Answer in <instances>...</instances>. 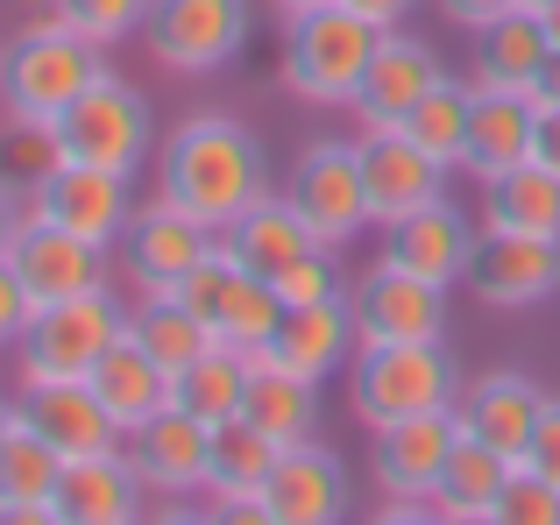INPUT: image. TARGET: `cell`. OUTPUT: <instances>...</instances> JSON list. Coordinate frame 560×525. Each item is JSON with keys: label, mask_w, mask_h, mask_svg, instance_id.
Returning <instances> with one entry per match:
<instances>
[{"label": "cell", "mask_w": 560, "mask_h": 525, "mask_svg": "<svg viewBox=\"0 0 560 525\" xmlns=\"http://www.w3.org/2000/svg\"><path fill=\"white\" fill-rule=\"evenodd\" d=\"M156 192L228 235L256 199H270V150L234 114H191L156 150Z\"/></svg>", "instance_id": "6da1fadb"}, {"label": "cell", "mask_w": 560, "mask_h": 525, "mask_svg": "<svg viewBox=\"0 0 560 525\" xmlns=\"http://www.w3.org/2000/svg\"><path fill=\"white\" fill-rule=\"evenodd\" d=\"M100 71H107V50H100L93 36H79V28L50 8V14H36V22L8 43V65H0V107H8V121L57 128V114H65Z\"/></svg>", "instance_id": "7a4b0ae2"}, {"label": "cell", "mask_w": 560, "mask_h": 525, "mask_svg": "<svg viewBox=\"0 0 560 525\" xmlns=\"http://www.w3.org/2000/svg\"><path fill=\"white\" fill-rule=\"evenodd\" d=\"M454 405H462V370L440 341H376L355 348V362H348V412L370 433L397 427V419L454 412Z\"/></svg>", "instance_id": "3957f363"}, {"label": "cell", "mask_w": 560, "mask_h": 525, "mask_svg": "<svg viewBox=\"0 0 560 525\" xmlns=\"http://www.w3.org/2000/svg\"><path fill=\"white\" fill-rule=\"evenodd\" d=\"M376 43H383L376 22H362L355 8L327 0V8L284 22V65H277V79H284V93H299L305 107H355Z\"/></svg>", "instance_id": "277c9868"}, {"label": "cell", "mask_w": 560, "mask_h": 525, "mask_svg": "<svg viewBox=\"0 0 560 525\" xmlns=\"http://www.w3.org/2000/svg\"><path fill=\"white\" fill-rule=\"evenodd\" d=\"M121 334H128V313L107 284L79 291V299H57V305H36L28 334L14 341V376H22V390L28 384H85Z\"/></svg>", "instance_id": "5b68a950"}, {"label": "cell", "mask_w": 560, "mask_h": 525, "mask_svg": "<svg viewBox=\"0 0 560 525\" xmlns=\"http://www.w3.org/2000/svg\"><path fill=\"white\" fill-rule=\"evenodd\" d=\"M57 156L65 164H100V171H121L136 178L156 150V114H150V93L128 85L121 71H100L65 114H57Z\"/></svg>", "instance_id": "8992f818"}, {"label": "cell", "mask_w": 560, "mask_h": 525, "mask_svg": "<svg viewBox=\"0 0 560 525\" xmlns=\"http://www.w3.org/2000/svg\"><path fill=\"white\" fill-rule=\"evenodd\" d=\"M256 36V8L248 0H150V22L142 43L164 71L178 79H206V71H228L234 57Z\"/></svg>", "instance_id": "52a82bcc"}, {"label": "cell", "mask_w": 560, "mask_h": 525, "mask_svg": "<svg viewBox=\"0 0 560 525\" xmlns=\"http://www.w3.org/2000/svg\"><path fill=\"white\" fill-rule=\"evenodd\" d=\"M284 199L313 221V235L327 242V249H348V242L362 235V228H376L370 213V185H362V136H319L305 142V156L291 164V185Z\"/></svg>", "instance_id": "ba28073f"}, {"label": "cell", "mask_w": 560, "mask_h": 525, "mask_svg": "<svg viewBox=\"0 0 560 525\" xmlns=\"http://www.w3.org/2000/svg\"><path fill=\"white\" fill-rule=\"evenodd\" d=\"M454 441H462V419H454V412L397 419V427L370 433V476H376L383 518H411V512H425V504H433L440 476H447Z\"/></svg>", "instance_id": "9c48e42d"}, {"label": "cell", "mask_w": 560, "mask_h": 525, "mask_svg": "<svg viewBox=\"0 0 560 525\" xmlns=\"http://www.w3.org/2000/svg\"><path fill=\"white\" fill-rule=\"evenodd\" d=\"M136 178H121V171H100V164H57L50 178H36L22 192L28 221H50L65 228V235H85L100 242V249H121L128 221H136V192H128Z\"/></svg>", "instance_id": "30bf717a"}, {"label": "cell", "mask_w": 560, "mask_h": 525, "mask_svg": "<svg viewBox=\"0 0 560 525\" xmlns=\"http://www.w3.org/2000/svg\"><path fill=\"white\" fill-rule=\"evenodd\" d=\"M468 291L490 313H533L560 291V235H511V228H482L476 256H468Z\"/></svg>", "instance_id": "8fae6325"}, {"label": "cell", "mask_w": 560, "mask_h": 525, "mask_svg": "<svg viewBox=\"0 0 560 525\" xmlns=\"http://www.w3.org/2000/svg\"><path fill=\"white\" fill-rule=\"evenodd\" d=\"M348 305H355L362 348H376V341H440V334H447V284L411 277L383 256L348 284Z\"/></svg>", "instance_id": "7c38bea8"}, {"label": "cell", "mask_w": 560, "mask_h": 525, "mask_svg": "<svg viewBox=\"0 0 560 525\" xmlns=\"http://www.w3.org/2000/svg\"><path fill=\"white\" fill-rule=\"evenodd\" d=\"M213 249H220V228H206L199 213H185L178 199H164V192H156L150 207H136V221H128V235H121L128 277H136L142 291H178Z\"/></svg>", "instance_id": "4fadbf2b"}, {"label": "cell", "mask_w": 560, "mask_h": 525, "mask_svg": "<svg viewBox=\"0 0 560 525\" xmlns=\"http://www.w3.org/2000/svg\"><path fill=\"white\" fill-rule=\"evenodd\" d=\"M128 455H136V469H142V483H150V498L191 504V498H206V469H213V427L171 398L164 412L150 419V427L128 433Z\"/></svg>", "instance_id": "5bb4252c"}, {"label": "cell", "mask_w": 560, "mask_h": 525, "mask_svg": "<svg viewBox=\"0 0 560 525\" xmlns=\"http://www.w3.org/2000/svg\"><path fill=\"white\" fill-rule=\"evenodd\" d=\"M476 235H482L476 213H462L454 199H433V207L376 228V256L411 270V277H433V284H462L468 256H476Z\"/></svg>", "instance_id": "9a60e30c"}, {"label": "cell", "mask_w": 560, "mask_h": 525, "mask_svg": "<svg viewBox=\"0 0 560 525\" xmlns=\"http://www.w3.org/2000/svg\"><path fill=\"white\" fill-rule=\"evenodd\" d=\"M284 455V441L256 427V419H228L213 427V469H206V512L213 518H242V525H270V469Z\"/></svg>", "instance_id": "2e32d148"}, {"label": "cell", "mask_w": 560, "mask_h": 525, "mask_svg": "<svg viewBox=\"0 0 560 525\" xmlns=\"http://www.w3.org/2000/svg\"><path fill=\"white\" fill-rule=\"evenodd\" d=\"M440 79H447V65H440L433 43L405 36V28H383V43L370 57V79H362V93H355V128H362V136H376V128H405V114L419 107Z\"/></svg>", "instance_id": "e0dca14e"}, {"label": "cell", "mask_w": 560, "mask_h": 525, "mask_svg": "<svg viewBox=\"0 0 560 525\" xmlns=\"http://www.w3.org/2000/svg\"><path fill=\"white\" fill-rule=\"evenodd\" d=\"M362 185H370L376 228H390V221H405V213L447 199V164L425 156L405 128H376V136H362Z\"/></svg>", "instance_id": "ac0fdd59"}, {"label": "cell", "mask_w": 560, "mask_h": 525, "mask_svg": "<svg viewBox=\"0 0 560 525\" xmlns=\"http://www.w3.org/2000/svg\"><path fill=\"white\" fill-rule=\"evenodd\" d=\"M362 334H355V305L348 299H319V305H284V327L262 348L256 362H277V370L305 376V384H334V376L355 362Z\"/></svg>", "instance_id": "d6986e66"}, {"label": "cell", "mask_w": 560, "mask_h": 525, "mask_svg": "<svg viewBox=\"0 0 560 525\" xmlns=\"http://www.w3.org/2000/svg\"><path fill=\"white\" fill-rule=\"evenodd\" d=\"M270 525H334L348 518V476H341V455L319 441H291L270 469Z\"/></svg>", "instance_id": "ffe728a7"}, {"label": "cell", "mask_w": 560, "mask_h": 525, "mask_svg": "<svg viewBox=\"0 0 560 525\" xmlns=\"http://www.w3.org/2000/svg\"><path fill=\"white\" fill-rule=\"evenodd\" d=\"M142 504H150V483H142L128 447L65 462V476H57V512H65V525H136Z\"/></svg>", "instance_id": "44dd1931"}, {"label": "cell", "mask_w": 560, "mask_h": 525, "mask_svg": "<svg viewBox=\"0 0 560 525\" xmlns=\"http://www.w3.org/2000/svg\"><path fill=\"white\" fill-rule=\"evenodd\" d=\"M107 256L114 249H100V242H85V235H65V228H50V221H28L8 262L22 270V284L36 291V305H57V299H79V291L107 284Z\"/></svg>", "instance_id": "7402d4cb"}, {"label": "cell", "mask_w": 560, "mask_h": 525, "mask_svg": "<svg viewBox=\"0 0 560 525\" xmlns=\"http://www.w3.org/2000/svg\"><path fill=\"white\" fill-rule=\"evenodd\" d=\"M539 405H547V390H539L533 376L490 370V376H476V384H462V405H454V419H462V433L490 441L497 455L525 462V447H533V427H539Z\"/></svg>", "instance_id": "603a6c76"}, {"label": "cell", "mask_w": 560, "mask_h": 525, "mask_svg": "<svg viewBox=\"0 0 560 525\" xmlns=\"http://www.w3.org/2000/svg\"><path fill=\"white\" fill-rule=\"evenodd\" d=\"M22 419H28V427H36L65 462L107 455V447H121V441H128V433L114 427V412L100 405V390H93V384H28Z\"/></svg>", "instance_id": "cb8c5ba5"}, {"label": "cell", "mask_w": 560, "mask_h": 525, "mask_svg": "<svg viewBox=\"0 0 560 525\" xmlns=\"http://www.w3.org/2000/svg\"><path fill=\"white\" fill-rule=\"evenodd\" d=\"M57 476H65V455L22 419L14 441L0 447V525H65V512H57Z\"/></svg>", "instance_id": "d4e9b609"}, {"label": "cell", "mask_w": 560, "mask_h": 525, "mask_svg": "<svg viewBox=\"0 0 560 525\" xmlns=\"http://www.w3.org/2000/svg\"><path fill=\"white\" fill-rule=\"evenodd\" d=\"M85 384L100 390V405L114 412V427L121 433H136V427H150L156 412H164L171 398H178V384H171V370L150 355V348L136 341V334H121V341L100 355V370L85 376Z\"/></svg>", "instance_id": "484cf974"}, {"label": "cell", "mask_w": 560, "mask_h": 525, "mask_svg": "<svg viewBox=\"0 0 560 525\" xmlns=\"http://www.w3.org/2000/svg\"><path fill=\"white\" fill-rule=\"evenodd\" d=\"M533 136H539V100L533 93H490V85H476V121H468V178L490 185L504 178L511 164H525L533 156Z\"/></svg>", "instance_id": "4316f807"}, {"label": "cell", "mask_w": 560, "mask_h": 525, "mask_svg": "<svg viewBox=\"0 0 560 525\" xmlns=\"http://www.w3.org/2000/svg\"><path fill=\"white\" fill-rule=\"evenodd\" d=\"M511 469H518L511 455H497L490 441L462 433V441H454V455H447V476H440V490H433V504H425V512L447 518V525H497V504H504Z\"/></svg>", "instance_id": "83f0119b"}, {"label": "cell", "mask_w": 560, "mask_h": 525, "mask_svg": "<svg viewBox=\"0 0 560 525\" xmlns=\"http://www.w3.org/2000/svg\"><path fill=\"white\" fill-rule=\"evenodd\" d=\"M547 57H553V43H547L539 8H511L504 22H490L476 36V85H490V93H533Z\"/></svg>", "instance_id": "f1b7e54d"}, {"label": "cell", "mask_w": 560, "mask_h": 525, "mask_svg": "<svg viewBox=\"0 0 560 525\" xmlns=\"http://www.w3.org/2000/svg\"><path fill=\"white\" fill-rule=\"evenodd\" d=\"M206 327H213V341H220V348H234V355L256 362L262 348L277 341V327H284V299H277L270 277L234 270L228 284L213 291V305H206Z\"/></svg>", "instance_id": "f546056e"}, {"label": "cell", "mask_w": 560, "mask_h": 525, "mask_svg": "<svg viewBox=\"0 0 560 525\" xmlns=\"http://www.w3.org/2000/svg\"><path fill=\"white\" fill-rule=\"evenodd\" d=\"M482 228H511V235H560V171H547L539 156L511 164L504 178L482 185Z\"/></svg>", "instance_id": "4dcf8cb0"}, {"label": "cell", "mask_w": 560, "mask_h": 525, "mask_svg": "<svg viewBox=\"0 0 560 525\" xmlns=\"http://www.w3.org/2000/svg\"><path fill=\"white\" fill-rule=\"evenodd\" d=\"M228 249L242 256V270L277 277V270H291L305 249H319V235H313V221H305L284 192H270V199H256V207L228 228Z\"/></svg>", "instance_id": "1f68e13d"}, {"label": "cell", "mask_w": 560, "mask_h": 525, "mask_svg": "<svg viewBox=\"0 0 560 525\" xmlns=\"http://www.w3.org/2000/svg\"><path fill=\"white\" fill-rule=\"evenodd\" d=\"M128 334H136V341L171 370V384H178V376L206 355V348H220V341H213V327L191 313L178 291H142V305L128 313Z\"/></svg>", "instance_id": "d6a6232c"}, {"label": "cell", "mask_w": 560, "mask_h": 525, "mask_svg": "<svg viewBox=\"0 0 560 525\" xmlns=\"http://www.w3.org/2000/svg\"><path fill=\"white\" fill-rule=\"evenodd\" d=\"M242 419H256L270 441H313L319 427V384H305V376L277 370V362H256L248 370V398H242Z\"/></svg>", "instance_id": "836d02e7"}, {"label": "cell", "mask_w": 560, "mask_h": 525, "mask_svg": "<svg viewBox=\"0 0 560 525\" xmlns=\"http://www.w3.org/2000/svg\"><path fill=\"white\" fill-rule=\"evenodd\" d=\"M468 121H476V79H440L433 93L419 100V107L405 114V136L419 142L425 156H440L447 171H462L468 164Z\"/></svg>", "instance_id": "e575fe53"}, {"label": "cell", "mask_w": 560, "mask_h": 525, "mask_svg": "<svg viewBox=\"0 0 560 525\" xmlns=\"http://www.w3.org/2000/svg\"><path fill=\"white\" fill-rule=\"evenodd\" d=\"M248 370H256V362L234 355V348H206V355L178 376V405H185V412H199L206 427H228V419H242Z\"/></svg>", "instance_id": "d590c367"}, {"label": "cell", "mask_w": 560, "mask_h": 525, "mask_svg": "<svg viewBox=\"0 0 560 525\" xmlns=\"http://www.w3.org/2000/svg\"><path fill=\"white\" fill-rule=\"evenodd\" d=\"M50 8L100 50H114L121 36H142V22H150V0H50Z\"/></svg>", "instance_id": "8d00e7d4"}, {"label": "cell", "mask_w": 560, "mask_h": 525, "mask_svg": "<svg viewBox=\"0 0 560 525\" xmlns=\"http://www.w3.org/2000/svg\"><path fill=\"white\" fill-rule=\"evenodd\" d=\"M270 284H277V299H284V305L348 299V270H341V249H327V242H319V249H305L299 262H291V270H277Z\"/></svg>", "instance_id": "74e56055"}, {"label": "cell", "mask_w": 560, "mask_h": 525, "mask_svg": "<svg viewBox=\"0 0 560 525\" xmlns=\"http://www.w3.org/2000/svg\"><path fill=\"white\" fill-rule=\"evenodd\" d=\"M497 525H560V483H547V476H533L518 462L504 483V504H497Z\"/></svg>", "instance_id": "f35d334b"}, {"label": "cell", "mask_w": 560, "mask_h": 525, "mask_svg": "<svg viewBox=\"0 0 560 525\" xmlns=\"http://www.w3.org/2000/svg\"><path fill=\"white\" fill-rule=\"evenodd\" d=\"M28 319H36V291H28V284H22V270H14V262L0 256V348L22 341Z\"/></svg>", "instance_id": "ab89813d"}, {"label": "cell", "mask_w": 560, "mask_h": 525, "mask_svg": "<svg viewBox=\"0 0 560 525\" xmlns=\"http://www.w3.org/2000/svg\"><path fill=\"white\" fill-rule=\"evenodd\" d=\"M525 469L560 483V390H547V405H539V427H533V447H525Z\"/></svg>", "instance_id": "60d3db41"}, {"label": "cell", "mask_w": 560, "mask_h": 525, "mask_svg": "<svg viewBox=\"0 0 560 525\" xmlns=\"http://www.w3.org/2000/svg\"><path fill=\"white\" fill-rule=\"evenodd\" d=\"M440 8V22L447 28H468V36H482L490 22H504L511 8H525V0H433Z\"/></svg>", "instance_id": "b9f144b4"}, {"label": "cell", "mask_w": 560, "mask_h": 525, "mask_svg": "<svg viewBox=\"0 0 560 525\" xmlns=\"http://www.w3.org/2000/svg\"><path fill=\"white\" fill-rule=\"evenodd\" d=\"M22 228H28V207H22V192H14V178L0 171V256H14Z\"/></svg>", "instance_id": "7bdbcfd3"}, {"label": "cell", "mask_w": 560, "mask_h": 525, "mask_svg": "<svg viewBox=\"0 0 560 525\" xmlns=\"http://www.w3.org/2000/svg\"><path fill=\"white\" fill-rule=\"evenodd\" d=\"M341 8H355L362 22H376V28H405V14L419 8V0H341Z\"/></svg>", "instance_id": "ee69618b"}, {"label": "cell", "mask_w": 560, "mask_h": 525, "mask_svg": "<svg viewBox=\"0 0 560 525\" xmlns=\"http://www.w3.org/2000/svg\"><path fill=\"white\" fill-rule=\"evenodd\" d=\"M533 156L547 171H560V107H539V136H533Z\"/></svg>", "instance_id": "f6af8a7d"}, {"label": "cell", "mask_w": 560, "mask_h": 525, "mask_svg": "<svg viewBox=\"0 0 560 525\" xmlns=\"http://www.w3.org/2000/svg\"><path fill=\"white\" fill-rule=\"evenodd\" d=\"M533 100H539V107H560V50L547 57V71H539V85H533Z\"/></svg>", "instance_id": "bcb514c9"}, {"label": "cell", "mask_w": 560, "mask_h": 525, "mask_svg": "<svg viewBox=\"0 0 560 525\" xmlns=\"http://www.w3.org/2000/svg\"><path fill=\"white\" fill-rule=\"evenodd\" d=\"M313 8H327V0H270L277 22H299V14H313Z\"/></svg>", "instance_id": "7dc6e473"}, {"label": "cell", "mask_w": 560, "mask_h": 525, "mask_svg": "<svg viewBox=\"0 0 560 525\" xmlns=\"http://www.w3.org/2000/svg\"><path fill=\"white\" fill-rule=\"evenodd\" d=\"M14 427H22V405H8V398H0V447L14 441Z\"/></svg>", "instance_id": "c3c4849f"}, {"label": "cell", "mask_w": 560, "mask_h": 525, "mask_svg": "<svg viewBox=\"0 0 560 525\" xmlns=\"http://www.w3.org/2000/svg\"><path fill=\"white\" fill-rule=\"evenodd\" d=\"M539 22H547V43L560 50V0H553V8H539Z\"/></svg>", "instance_id": "681fc988"}, {"label": "cell", "mask_w": 560, "mask_h": 525, "mask_svg": "<svg viewBox=\"0 0 560 525\" xmlns=\"http://www.w3.org/2000/svg\"><path fill=\"white\" fill-rule=\"evenodd\" d=\"M525 8H553V0H525Z\"/></svg>", "instance_id": "f907efd6"}, {"label": "cell", "mask_w": 560, "mask_h": 525, "mask_svg": "<svg viewBox=\"0 0 560 525\" xmlns=\"http://www.w3.org/2000/svg\"><path fill=\"white\" fill-rule=\"evenodd\" d=\"M0 65H8V43H0Z\"/></svg>", "instance_id": "816d5d0a"}]
</instances>
